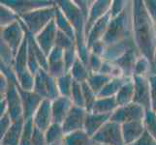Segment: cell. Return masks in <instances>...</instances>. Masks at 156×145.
<instances>
[{"instance_id":"cell-57","label":"cell","mask_w":156,"mask_h":145,"mask_svg":"<svg viewBox=\"0 0 156 145\" xmlns=\"http://www.w3.org/2000/svg\"><path fill=\"white\" fill-rule=\"evenodd\" d=\"M155 112H156V110H155Z\"/></svg>"},{"instance_id":"cell-22","label":"cell","mask_w":156,"mask_h":145,"mask_svg":"<svg viewBox=\"0 0 156 145\" xmlns=\"http://www.w3.org/2000/svg\"><path fill=\"white\" fill-rule=\"evenodd\" d=\"M24 119L15 121L9 131L5 133L4 136L1 137V145H20L21 135L23 132Z\"/></svg>"},{"instance_id":"cell-52","label":"cell","mask_w":156,"mask_h":145,"mask_svg":"<svg viewBox=\"0 0 156 145\" xmlns=\"http://www.w3.org/2000/svg\"><path fill=\"white\" fill-rule=\"evenodd\" d=\"M9 88V80L4 74H0V95L1 99H3L7 93V90Z\"/></svg>"},{"instance_id":"cell-43","label":"cell","mask_w":156,"mask_h":145,"mask_svg":"<svg viewBox=\"0 0 156 145\" xmlns=\"http://www.w3.org/2000/svg\"><path fill=\"white\" fill-rule=\"evenodd\" d=\"M128 4L129 1H124V0H115V1H112L109 12L111 15V18L115 19L117 16H119L126 9Z\"/></svg>"},{"instance_id":"cell-5","label":"cell","mask_w":156,"mask_h":145,"mask_svg":"<svg viewBox=\"0 0 156 145\" xmlns=\"http://www.w3.org/2000/svg\"><path fill=\"white\" fill-rule=\"evenodd\" d=\"M93 139L97 144L102 145H125L121 125L111 120L95 133Z\"/></svg>"},{"instance_id":"cell-17","label":"cell","mask_w":156,"mask_h":145,"mask_svg":"<svg viewBox=\"0 0 156 145\" xmlns=\"http://www.w3.org/2000/svg\"><path fill=\"white\" fill-rule=\"evenodd\" d=\"M142 54L140 53L138 47H134L129 50L125 54H123L120 58L112 62L119 68L122 73L123 77L127 78H132L134 76V68H135L136 62L141 57Z\"/></svg>"},{"instance_id":"cell-54","label":"cell","mask_w":156,"mask_h":145,"mask_svg":"<svg viewBox=\"0 0 156 145\" xmlns=\"http://www.w3.org/2000/svg\"><path fill=\"white\" fill-rule=\"evenodd\" d=\"M49 145H63L62 142H58V143H52V144H49Z\"/></svg>"},{"instance_id":"cell-50","label":"cell","mask_w":156,"mask_h":145,"mask_svg":"<svg viewBox=\"0 0 156 145\" xmlns=\"http://www.w3.org/2000/svg\"><path fill=\"white\" fill-rule=\"evenodd\" d=\"M75 2H76L77 6L80 8V12L83 13V17H84V19H85V23H87L89 11L91 9V6H92V4H93V1H83V0H80V1H75Z\"/></svg>"},{"instance_id":"cell-48","label":"cell","mask_w":156,"mask_h":145,"mask_svg":"<svg viewBox=\"0 0 156 145\" xmlns=\"http://www.w3.org/2000/svg\"><path fill=\"white\" fill-rule=\"evenodd\" d=\"M90 52L93 53L95 55H98L100 57L103 58L106 50H107V46L105 45V43L103 41H99L97 43H95L94 45H92L90 47Z\"/></svg>"},{"instance_id":"cell-27","label":"cell","mask_w":156,"mask_h":145,"mask_svg":"<svg viewBox=\"0 0 156 145\" xmlns=\"http://www.w3.org/2000/svg\"><path fill=\"white\" fill-rule=\"evenodd\" d=\"M130 78H112L103 90L99 93L97 98H107V97H115L118 91L121 89V87L124 85L127 80Z\"/></svg>"},{"instance_id":"cell-42","label":"cell","mask_w":156,"mask_h":145,"mask_svg":"<svg viewBox=\"0 0 156 145\" xmlns=\"http://www.w3.org/2000/svg\"><path fill=\"white\" fill-rule=\"evenodd\" d=\"M77 59H78L77 47L70 48L68 50H64V63H65L66 73H69L71 71V69Z\"/></svg>"},{"instance_id":"cell-30","label":"cell","mask_w":156,"mask_h":145,"mask_svg":"<svg viewBox=\"0 0 156 145\" xmlns=\"http://www.w3.org/2000/svg\"><path fill=\"white\" fill-rule=\"evenodd\" d=\"M69 74L72 76L75 81H77L79 83H83L87 81V79L90 76V71L78 57Z\"/></svg>"},{"instance_id":"cell-32","label":"cell","mask_w":156,"mask_h":145,"mask_svg":"<svg viewBox=\"0 0 156 145\" xmlns=\"http://www.w3.org/2000/svg\"><path fill=\"white\" fill-rule=\"evenodd\" d=\"M45 136H46L48 145L52 144V143L63 142L65 133H64L62 125L56 124V123H52L50 126V128L45 132Z\"/></svg>"},{"instance_id":"cell-47","label":"cell","mask_w":156,"mask_h":145,"mask_svg":"<svg viewBox=\"0 0 156 145\" xmlns=\"http://www.w3.org/2000/svg\"><path fill=\"white\" fill-rule=\"evenodd\" d=\"M32 145H48L45 136V132H43L34 127L33 137H32Z\"/></svg>"},{"instance_id":"cell-26","label":"cell","mask_w":156,"mask_h":145,"mask_svg":"<svg viewBox=\"0 0 156 145\" xmlns=\"http://www.w3.org/2000/svg\"><path fill=\"white\" fill-rule=\"evenodd\" d=\"M134 94H135V87H134V81L132 78L127 80V82L123 85L121 89L116 94L115 99H116L117 105L124 106L133 103Z\"/></svg>"},{"instance_id":"cell-16","label":"cell","mask_w":156,"mask_h":145,"mask_svg":"<svg viewBox=\"0 0 156 145\" xmlns=\"http://www.w3.org/2000/svg\"><path fill=\"white\" fill-rule=\"evenodd\" d=\"M48 73L55 78L67 74L64 63V50L61 48L55 47L48 56Z\"/></svg>"},{"instance_id":"cell-21","label":"cell","mask_w":156,"mask_h":145,"mask_svg":"<svg viewBox=\"0 0 156 145\" xmlns=\"http://www.w3.org/2000/svg\"><path fill=\"white\" fill-rule=\"evenodd\" d=\"M112 114H96L93 112H87L84 121L83 131L88 136H92L111 119Z\"/></svg>"},{"instance_id":"cell-39","label":"cell","mask_w":156,"mask_h":145,"mask_svg":"<svg viewBox=\"0 0 156 145\" xmlns=\"http://www.w3.org/2000/svg\"><path fill=\"white\" fill-rule=\"evenodd\" d=\"M55 47L61 48L63 50H68L70 48L77 47V45L76 42L70 38L68 35L63 33L62 31L58 30L56 35V40H55Z\"/></svg>"},{"instance_id":"cell-33","label":"cell","mask_w":156,"mask_h":145,"mask_svg":"<svg viewBox=\"0 0 156 145\" xmlns=\"http://www.w3.org/2000/svg\"><path fill=\"white\" fill-rule=\"evenodd\" d=\"M19 20V16L11 8L1 3V5H0V25H1V28L9 26Z\"/></svg>"},{"instance_id":"cell-7","label":"cell","mask_w":156,"mask_h":145,"mask_svg":"<svg viewBox=\"0 0 156 145\" xmlns=\"http://www.w3.org/2000/svg\"><path fill=\"white\" fill-rule=\"evenodd\" d=\"M146 109L142 105L135 103H131L124 106H118L111 115V121L118 124H124L127 122L144 121L146 115Z\"/></svg>"},{"instance_id":"cell-45","label":"cell","mask_w":156,"mask_h":145,"mask_svg":"<svg viewBox=\"0 0 156 145\" xmlns=\"http://www.w3.org/2000/svg\"><path fill=\"white\" fill-rule=\"evenodd\" d=\"M13 123L14 121L12 120V118H11L8 112L4 115L0 116V138L3 137L5 133L9 131V129L11 128Z\"/></svg>"},{"instance_id":"cell-6","label":"cell","mask_w":156,"mask_h":145,"mask_svg":"<svg viewBox=\"0 0 156 145\" xmlns=\"http://www.w3.org/2000/svg\"><path fill=\"white\" fill-rule=\"evenodd\" d=\"M25 38V28L23 24L21 23L20 19L9 26L1 28V39L0 40L6 43L11 50L13 51L15 57L19 52L21 45L23 44Z\"/></svg>"},{"instance_id":"cell-28","label":"cell","mask_w":156,"mask_h":145,"mask_svg":"<svg viewBox=\"0 0 156 145\" xmlns=\"http://www.w3.org/2000/svg\"><path fill=\"white\" fill-rule=\"evenodd\" d=\"M55 20L58 30L62 31L63 33H65L70 38L76 42V33H75V29L73 27V25L65 17V15L62 13V11L57 7V5H56V13H55Z\"/></svg>"},{"instance_id":"cell-53","label":"cell","mask_w":156,"mask_h":145,"mask_svg":"<svg viewBox=\"0 0 156 145\" xmlns=\"http://www.w3.org/2000/svg\"><path fill=\"white\" fill-rule=\"evenodd\" d=\"M151 74H156V50L153 57V61L151 63Z\"/></svg>"},{"instance_id":"cell-15","label":"cell","mask_w":156,"mask_h":145,"mask_svg":"<svg viewBox=\"0 0 156 145\" xmlns=\"http://www.w3.org/2000/svg\"><path fill=\"white\" fill-rule=\"evenodd\" d=\"M18 88L20 90L21 102H23V119L29 120L32 119L35 114V112L38 109L41 103L43 102V98L39 95H37L34 91H24L18 85Z\"/></svg>"},{"instance_id":"cell-41","label":"cell","mask_w":156,"mask_h":145,"mask_svg":"<svg viewBox=\"0 0 156 145\" xmlns=\"http://www.w3.org/2000/svg\"><path fill=\"white\" fill-rule=\"evenodd\" d=\"M34 132V124L32 119L24 120V127L23 132L21 135L20 145H32V137H33Z\"/></svg>"},{"instance_id":"cell-23","label":"cell","mask_w":156,"mask_h":145,"mask_svg":"<svg viewBox=\"0 0 156 145\" xmlns=\"http://www.w3.org/2000/svg\"><path fill=\"white\" fill-rule=\"evenodd\" d=\"M27 56H28V43H27V37H26L23 44L21 45L19 52L15 57L13 69L15 71L16 77L20 76L21 74L25 73L26 71H29L27 65Z\"/></svg>"},{"instance_id":"cell-14","label":"cell","mask_w":156,"mask_h":145,"mask_svg":"<svg viewBox=\"0 0 156 145\" xmlns=\"http://www.w3.org/2000/svg\"><path fill=\"white\" fill-rule=\"evenodd\" d=\"M112 2V1H111V0H97V1H93V4L89 11L87 23H85V38L87 37L89 31L93 27V25L100 19H102L104 16H106L110 12Z\"/></svg>"},{"instance_id":"cell-12","label":"cell","mask_w":156,"mask_h":145,"mask_svg":"<svg viewBox=\"0 0 156 145\" xmlns=\"http://www.w3.org/2000/svg\"><path fill=\"white\" fill-rule=\"evenodd\" d=\"M57 31L58 28L56 26L55 20L53 19L44 30L41 31L37 36H35L37 43H38V45L42 48V50L44 51L47 57L49 56L51 51L55 47Z\"/></svg>"},{"instance_id":"cell-37","label":"cell","mask_w":156,"mask_h":145,"mask_svg":"<svg viewBox=\"0 0 156 145\" xmlns=\"http://www.w3.org/2000/svg\"><path fill=\"white\" fill-rule=\"evenodd\" d=\"M71 100L73 102L74 105H77V106L83 107V109H85V102H84L82 83L74 81L73 88H72V93H71Z\"/></svg>"},{"instance_id":"cell-44","label":"cell","mask_w":156,"mask_h":145,"mask_svg":"<svg viewBox=\"0 0 156 145\" xmlns=\"http://www.w3.org/2000/svg\"><path fill=\"white\" fill-rule=\"evenodd\" d=\"M104 63V59L95 55L93 53H90L89 57V62H88V70L90 71L91 74H97L100 72V70L102 68V65Z\"/></svg>"},{"instance_id":"cell-18","label":"cell","mask_w":156,"mask_h":145,"mask_svg":"<svg viewBox=\"0 0 156 145\" xmlns=\"http://www.w3.org/2000/svg\"><path fill=\"white\" fill-rule=\"evenodd\" d=\"M74 104L71 98L60 96L51 102V112L53 123L62 125Z\"/></svg>"},{"instance_id":"cell-2","label":"cell","mask_w":156,"mask_h":145,"mask_svg":"<svg viewBox=\"0 0 156 145\" xmlns=\"http://www.w3.org/2000/svg\"><path fill=\"white\" fill-rule=\"evenodd\" d=\"M131 37H133V14L132 1H129L126 9L116 18L112 19L107 33L102 41L107 47H111Z\"/></svg>"},{"instance_id":"cell-34","label":"cell","mask_w":156,"mask_h":145,"mask_svg":"<svg viewBox=\"0 0 156 145\" xmlns=\"http://www.w3.org/2000/svg\"><path fill=\"white\" fill-rule=\"evenodd\" d=\"M56 81H57V86H58L60 96L71 98L72 88H73V84L75 81L71 74L67 73L64 74V76L56 78Z\"/></svg>"},{"instance_id":"cell-36","label":"cell","mask_w":156,"mask_h":145,"mask_svg":"<svg viewBox=\"0 0 156 145\" xmlns=\"http://www.w3.org/2000/svg\"><path fill=\"white\" fill-rule=\"evenodd\" d=\"M144 125L146 131L156 139V112L152 109L146 111L144 118Z\"/></svg>"},{"instance_id":"cell-13","label":"cell","mask_w":156,"mask_h":145,"mask_svg":"<svg viewBox=\"0 0 156 145\" xmlns=\"http://www.w3.org/2000/svg\"><path fill=\"white\" fill-rule=\"evenodd\" d=\"M34 127L39 130L46 132L50 126L53 123L52 121V112H51V101L43 100L38 109L32 118Z\"/></svg>"},{"instance_id":"cell-38","label":"cell","mask_w":156,"mask_h":145,"mask_svg":"<svg viewBox=\"0 0 156 145\" xmlns=\"http://www.w3.org/2000/svg\"><path fill=\"white\" fill-rule=\"evenodd\" d=\"M82 87H83V92L84 102H85V109H87V112H91L95 102L97 100V95L89 87L87 82L82 83Z\"/></svg>"},{"instance_id":"cell-35","label":"cell","mask_w":156,"mask_h":145,"mask_svg":"<svg viewBox=\"0 0 156 145\" xmlns=\"http://www.w3.org/2000/svg\"><path fill=\"white\" fill-rule=\"evenodd\" d=\"M150 74H151V62L144 56L139 57L134 68V76L149 77Z\"/></svg>"},{"instance_id":"cell-55","label":"cell","mask_w":156,"mask_h":145,"mask_svg":"<svg viewBox=\"0 0 156 145\" xmlns=\"http://www.w3.org/2000/svg\"><path fill=\"white\" fill-rule=\"evenodd\" d=\"M155 32H156V24H155Z\"/></svg>"},{"instance_id":"cell-9","label":"cell","mask_w":156,"mask_h":145,"mask_svg":"<svg viewBox=\"0 0 156 145\" xmlns=\"http://www.w3.org/2000/svg\"><path fill=\"white\" fill-rule=\"evenodd\" d=\"M135 94L133 103L142 105L146 110L151 109V96H150V84L148 77H133Z\"/></svg>"},{"instance_id":"cell-29","label":"cell","mask_w":156,"mask_h":145,"mask_svg":"<svg viewBox=\"0 0 156 145\" xmlns=\"http://www.w3.org/2000/svg\"><path fill=\"white\" fill-rule=\"evenodd\" d=\"M48 78H49V73L41 69L36 74L34 80L33 91L44 100H48Z\"/></svg>"},{"instance_id":"cell-11","label":"cell","mask_w":156,"mask_h":145,"mask_svg":"<svg viewBox=\"0 0 156 145\" xmlns=\"http://www.w3.org/2000/svg\"><path fill=\"white\" fill-rule=\"evenodd\" d=\"M87 114V111L83 107L73 105V107L66 117V119L64 120L62 124V128L65 136L74 132L83 130Z\"/></svg>"},{"instance_id":"cell-49","label":"cell","mask_w":156,"mask_h":145,"mask_svg":"<svg viewBox=\"0 0 156 145\" xmlns=\"http://www.w3.org/2000/svg\"><path fill=\"white\" fill-rule=\"evenodd\" d=\"M144 3L150 19L156 24V0H144Z\"/></svg>"},{"instance_id":"cell-1","label":"cell","mask_w":156,"mask_h":145,"mask_svg":"<svg viewBox=\"0 0 156 145\" xmlns=\"http://www.w3.org/2000/svg\"><path fill=\"white\" fill-rule=\"evenodd\" d=\"M133 37L142 56L152 63L156 50L155 24L144 7V1H132Z\"/></svg>"},{"instance_id":"cell-46","label":"cell","mask_w":156,"mask_h":145,"mask_svg":"<svg viewBox=\"0 0 156 145\" xmlns=\"http://www.w3.org/2000/svg\"><path fill=\"white\" fill-rule=\"evenodd\" d=\"M150 84V96H151V109L156 110V74H150L148 77Z\"/></svg>"},{"instance_id":"cell-8","label":"cell","mask_w":156,"mask_h":145,"mask_svg":"<svg viewBox=\"0 0 156 145\" xmlns=\"http://www.w3.org/2000/svg\"><path fill=\"white\" fill-rule=\"evenodd\" d=\"M3 99L7 102L8 113L12 120L15 122L23 119V107L20 90L18 88V80H9V88Z\"/></svg>"},{"instance_id":"cell-31","label":"cell","mask_w":156,"mask_h":145,"mask_svg":"<svg viewBox=\"0 0 156 145\" xmlns=\"http://www.w3.org/2000/svg\"><path fill=\"white\" fill-rule=\"evenodd\" d=\"M111 79H112L111 77L106 76V74H100V73L91 74L90 73V76L87 82L89 85V87L93 90V92L98 96L99 93L103 90V88L106 86Z\"/></svg>"},{"instance_id":"cell-56","label":"cell","mask_w":156,"mask_h":145,"mask_svg":"<svg viewBox=\"0 0 156 145\" xmlns=\"http://www.w3.org/2000/svg\"><path fill=\"white\" fill-rule=\"evenodd\" d=\"M97 145H102V144H97Z\"/></svg>"},{"instance_id":"cell-40","label":"cell","mask_w":156,"mask_h":145,"mask_svg":"<svg viewBox=\"0 0 156 145\" xmlns=\"http://www.w3.org/2000/svg\"><path fill=\"white\" fill-rule=\"evenodd\" d=\"M0 55H1V62L7 66H14L15 55L11 48L7 46L4 41L0 40Z\"/></svg>"},{"instance_id":"cell-20","label":"cell","mask_w":156,"mask_h":145,"mask_svg":"<svg viewBox=\"0 0 156 145\" xmlns=\"http://www.w3.org/2000/svg\"><path fill=\"white\" fill-rule=\"evenodd\" d=\"M111 20H112L111 15L110 13H108L93 25V27L91 28L87 37V45L88 48H90V47L94 45L95 43L103 40L108 31V28H109Z\"/></svg>"},{"instance_id":"cell-25","label":"cell","mask_w":156,"mask_h":145,"mask_svg":"<svg viewBox=\"0 0 156 145\" xmlns=\"http://www.w3.org/2000/svg\"><path fill=\"white\" fill-rule=\"evenodd\" d=\"M63 145H97L92 136H88L83 130L74 132L64 136Z\"/></svg>"},{"instance_id":"cell-10","label":"cell","mask_w":156,"mask_h":145,"mask_svg":"<svg viewBox=\"0 0 156 145\" xmlns=\"http://www.w3.org/2000/svg\"><path fill=\"white\" fill-rule=\"evenodd\" d=\"M1 3L12 9L19 17L41 8L51 7L55 5V1H41V0H3Z\"/></svg>"},{"instance_id":"cell-51","label":"cell","mask_w":156,"mask_h":145,"mask_svg":"<svg viewBox=\"0 0 156 145\" xmlns=\"http://www.w3.org/2000/svg\"><path fill=\"white\" fill-rule=\"evenodd\" d=\"M132 145H156V139L146 131L143 133V136Z\"/></svg>"},{"instance_id":"cell-19","label":"cell","mask_w":156,"mask_h":145,"mask_svg":"<svg viewBox=\"0 0 156 145\" xmlns=\"http://www.w3.org/2000/svg\"><path fill=\"white\" fill-rule=\"evenodd\" d=\"M121 131L125 145H132L146 132L144 121L127 122L121 125Z\"/></svg>"},{"instance_id":"cell-3","label":"cell","mask_w":156,"mask_h":145,"mask_svg":"<svg viewBox=\"0 0 156 145\" xmlns=\"http://www.w3.org/2000/svg\"><path fill=\"white\" fill-rule=\"evenodd\" d=\"M55 3L75 29L77 50L87 47V38H85V19L80 8L77 6L76 2L60 0V1H55Z\"/></svg>"},{"instance_id":"cell-4","label":"cell","mask_w":156,"mask_h":145,"mask_svg":"<svg viewBox=\"0 0 156 145\" xmlns=\"http://www.w3.org/2000/svg\"><path fill=\"white\" fill-rule=\"evenodd\" d=\"M56 3L51 7L41 8L20 16V19L33 36H37L55 18Z\"/></svg>"},{"instance_id":"cell-24","label":"cell","mask_w":156,"mask_h":145,"mask_svg":"<svg viewBox=\"0 0 156 145\" xmlns=\"http://www.w3.org/2000/svg\"><path fill=\"white\" fill-rule=\"evenodd\" d=\"M118 107L115 97L97 98L91 112L96 114H112Z\"/></svg>"}]
</instances>
